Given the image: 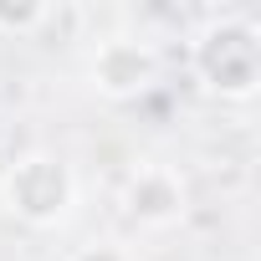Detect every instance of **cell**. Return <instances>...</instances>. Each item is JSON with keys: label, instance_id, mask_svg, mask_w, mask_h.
Returning <instances> with one entry per match:
<instances>
[{"label": "cell", "instance_id": "3", "mask_svg": "<svg viewBox=\"0 0 261 261\" xmlns=\"http://www.w3.org/2000/svg\"><path fill=\"white\" fill-rule=\"evenodd\" d=\"M159 72H164V62H159L154 41H139V36H108L92 51V67H87L92 87L108 102H134V97L154 92Z\"/></svg>", "mask_w": 261, "mask_h": 261}, {"label": "cell", "instance_id": "6", "mask_svg": "<svg viewBox=\"0 0 261 261\" xmlns=\"http://www.w3.org/2000/svg\"><path fill=\"white\" fill-rule=\"evenodd\" d=\"M72 261H128V251L118 241H92V246H77Z\"/></svg>", "mask_w": 261, "mask_h": 261}, {"label": "cell", "instance_id": "4", "mask_svg": "<svg viewBox=\"0 0 261 261\" xmlns=\"http://www.w3.org/2000/svg\"><path fill=\"white\" fill-rule=\"evenodd\" d=\"M123 210H128V220H139L144 230H164V225H179L185 220L190 190H185L179 169H169V164H139L134 174L123 179Z\"/></svg>", "mask_w": 261, "mask_h": 261}, {"label": "cell", "instance_id": "1", "mask_svg": "<svg viewBox=\"0 0 261 261\" xmlns=\"http://www.w3.org/2000/svg\"><path fill=\"white\" fill-rule=\"evenodd\" d=\"M195 82L220 102H251L261 92V26L241 11L210 16L190 41Z\"/></svg>", "mask_w": 261, "mask_h": 261}, {"label": "cell", "instance_id": "5", "mask_svg": "<svg viewBox=\"0 0 261 261\" xmlns=\"http://www.w3.org/2000/svg\"><path fill=\"white\" fill-rule=\"evenodd\" d=\"M51 6H41V0H0V36H36Z\"/></svg>", "mask_w": 261, "mask_h": 261}, {"label": "cell", "instance_id": "2", "mask_svg": "<svg viewBox=\"0 0 261 261\" xmlns=\"http://www.w3.org/2000/svg\"><path fill=\"white\" fill-rule=\"evenodd\" d=\"M0 205L31 230H57L77 210V174L62 154L31 149L0 169Z\"/></svg>", "mask_w": 261, "mask_h": 261}]
</instances>
